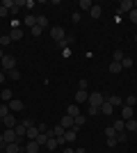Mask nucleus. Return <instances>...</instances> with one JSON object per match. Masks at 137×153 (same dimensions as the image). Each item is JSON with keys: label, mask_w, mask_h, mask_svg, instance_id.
<instances>
[{"label": "nucleus", "mask_w": 137, "mask_h": 153, "mask_svg": "<svg viewBox=\"0 0 137 153\" xmlns=\"http://www.w3.org/2000/svg\"><path fill=\"white\" fill-rule=\"evenodd\" d=\"M0 69L5 71V73H9V71L16 69V59H14V55H5L2 62H0Z\"/></svg>", "instance_id": "1"}, {"label": "nucleus", "mask_w": 137, "mask_h": 153, "mask_svg": "<svg viewBox=\"0 0 137 153\" xmlns=\"http://www.w3.org/2000/svg\"><path fill=\"white\" fill-rule=\"evenodd\" d=\"M105 101H107V98H105L101 91H91V94H89V105H94V108H101Z\"/></svg>", "instance_id": "2"}, {"label": "nucleus", "mask_w": 137, "mask_h": 153, "mask_svg": "<svg viewBox=\"0 0 137 153\" xmlns=\"http://www.w3.org/2000/svg\"><path fill=\"white\" fill-rule=\"evenodd\" d=\"M50 39L53 41H62V39H66V32H64V27H59V25H55V27H50Z\"/></svg>", "instance_id": "3"}, {"label": "nucleus", "mask_w": 137, "mask_h": 153, "mask_svg": "<svg viewBox=\"0 0 137 153\" xmlns=\"http://www.w3.org/2000/svg\"><path fill=\"white\" fill-rule=\"evenodd\" d=\"M7 105H9V112H21V110L25 108V103L21 101V98H12Z\"/></svg>", "instance_id": "4"}, {"label": "nucleus", "mask_w": 137, "mask_h": 153, "mask_svg": "<svg viewBox=\"0 0 137 153\" xmlns=\"http://www.w3.org/2000/svg\"><path fill=\"white\" fill-rule=\"evenodd\" d=\"M80 103H89V94H87V89H78V91H76V105H80Z\"/></svg>", "instance_id": "5"}, {"label": "nucleus", "mask_w": 137, "mask_h": 153, "mask_svg": "<svg viewBox=\"0 0 137 153\" xmlns=\"http://www.w3.org/2000/svg\"><path fill=\"white\" fill-rule=\"evenodd\" d=\"M62 137H64V142H69V144H71V142L78 140V130H76V128H69V130H64V135H62Z\"/></svg>", "instance_id": "6"}, {"label": "nucleus", "mask_w": 137, "mask_h": 153, "mask_svg": "<svg viewBox=\"0 0 137 153\" xmlns=\"http://www.w3.org/2000/svg\"><path fill=\"white\" fill-rule=\"evenodd\" d=\"M2 137H5L7 144H12V142H19V135L14 133V128H7L5 133H2Z\"/></svg>", "instance_id": "7"}, {"label": "nucleus", "mask_w": 137, "mask_h": 153, "mask_svg": "<svg viewBox=\"0 0 137 153\" xmlns=\"http://www.w3.org/2000/svg\"><path fill=\"white\" fill-rule=\"evenodd\" d=\"M98 110H101V114H105V117H112V114H114V105H112V103H107V101H105Z\"/></svg>", "instance_id": "8"}, {"label": "nucleus", "mask_w": 137, "mask_h": 153, "mask_svg": "<svg viewBox=\"0 0 137 153\" xmlns=\"http://www.w3.org/2000/svg\"><path fill=\"white\" fill-rule=\"evenodd\" d=\"M59 126L64 128V130H69V128H73V126H76V119L66 114V117H62V121H59Z\"/></svg>", "instance_id": "9"}, {"label": "nucleus", "mask_w": 137, "mask_h": 153, "mask_svg": "<svg viewBox=\"0 0 137 153\" xmlns=\"http://www.w3.org/2000/svg\"><path fill=\"white\" fill-rule=\"evenodd\" d=\"M121 117H124V121H128V119H133V117H135V110L128 108V105H121Z\"/></svg>", "instance_id": "10"}, {"label": "nucleus", "mask_w": 137, "mask_h": 153, "mask_svg": "<svg viewBox=\"0 0 137 153\" xmlns=\"http://www.w3.org/2000/svg\"><path fill=\"white\" fill-rule=\"evenodd\" d=\"M2 121H5V126H7V128H16V126H19V121H16L14 112H9V114H7L5 119H2Z\"/></svg>", "instance_id": "11"}, {"label": "nucleus", "mask_w": 137, "mask_h": 153, "mask_svg": "<svg viewBox=\"0 0 137 153\" xmlns=\"http://www.w3.org/2000/svg\"><path fill=\"white\" fill-rule=\"evenodd\" d=\"M89 16H91V19H101V16H103V7H101V5H91Z\"/></svg>", "instance_id": "12"}, {"label": "nucleus", "mask_w": 137, "mask_h": 153, "mask_svg": "<svg viewBox=\"0 0 137 153\" xmlns=\"http://www.w3.org/2000/svg\"><path fill=\"white\" fill-rule=\"evenodd\" d=\"M48 140H50V130H48V133H39V137H37V144H39V146H46V144H48Z\"/></svg>", "instance_id": "13"}, {"label": "nucleus", "mask_w": 137, "mask_h": 153, "mask_svg": "<svg viewBox=\"0 0 137 153\" xmlns=\"http://www.w3.org/2000/svg\"><path fill=\"white\" fill-rule=\"evenodd\" d=\"M133 9H135V2H133V0H121V12L130 14Z\"/></svg>", "instance_id": "14"}, {"label": "nucleus", "mask_w": 137, "mask_h": 153, "mask_svg": "<svg viewBox=\"0 0 137 153\" xmlns=\"http://www.w3.org/2000/svg\"><path fill=\"white\" fill-rule=\"evenodd\" d=\"M25 137H27V140H30V142H34V140H37V137H39V128H37V126H32V128H27V133H25Z\"/></svg>", "instance_id": "15"}, {"label": "nucleus", "mask_w": 137, "mask_h": 153, "mask_svg": "<svg viewBox=\"0 0 137 153\" xmlns=\"http://www.w3.org/2000/svg\"><path fill=\"white\" fill-rule=\"evenodd\" d=\"M66 114H69V117H73V119H76V117L80 114V108H78V105H76V103H71V105L66 108Z\"/></svg>", "instance_id": "16"}, {"label": "nucleus", "mask_w": 137, "mask_h": 153, "mask_svg": "<svg viewBox=\"0 0 137 153\" xmlns=\"http://www.w3.org/2000/svg\"><path fill=\"white\" fill-rule=\"evenodd\" d=\"M9 39H12V41H21V39H23V30H21V27L12 30V32H9Z\"/></svg>", "instance_id": "17"}, {"label": "nucleus", "mask_w": 137, "mask_h": 153, "mask_svg": "<svg viewBox=\"0 0 137 153\" xmlns=\"http://www.w3.org/2000/svg\"><path fill=\"white\" fill-rule=\"evenodd\" d=\"M39 144H37V142H27L25 144V153H39Z\"/></svg>", "instance_id": "18"}, {"label": "nucleus", "mask_w": 137, "mask_h": 153, "mask_svg": "<svg viewBox=\"0 0 137 153\" xmlns=\"http://www.w3.org/2000/svg\"><path fill=\"white\" fill-rule=\"evenodd\" d=\"M112 128H114L117 133H124V130H126V121H124V119H117V121L112 123Z\"/></svg>", "instance_id": "19"}, {"label": "nucleus", "mask_w": 137, "mask_h": 153, "mask_svg": "<svg viewBox=\"0 0 137 153\" xmlns=\"http://www.w3.org/2000/svg\"><path fill=\"white\" fill-rule=\"evenodd\" d=\"M126 130L128 133H137V119H128L126 121Z\"/></svg>", "instance_id": "20"}, {"label": "nucleus", "mask_w": 137, "mask_h": 153, "mask_svg": "<svg viewBox=\"0 0 137 153\" xmlns=\"http://www.w3.org/2000/svg\"><path fill=\"white\" fill-rule=\"evenodd\" d=\"M23 25H27V27H30V30H32V27L37 25V16H34V14H30V16H27V19L23 21Z\"/></svg>", "instance_id": "21"}, {"label": "nucleus", "mask_w": 137, "mask_h": 153, "mask_svg": "<svg viewBox=\"0 0 137 153\" xmlns=\"http://www.w3.org/2000/svg\"><path fill=\"white\" fill-rule=\"evenodd\" d=\"M85 121H87V117H85V114H78V117H76V126H73V128H76V130H80V128L85 126Z\"/></svg>", "instance_id": "22"}, {"label": "nucleus", "mask_w": 137, "mask_h": 153, "mask_svg": "<svg viewBox=\"0 0 137 153\" xmlns=\"http://www.w3.org/2000/svg\"><path fill=\"white\" fill-rule=\"evenodd\" d=\"M19 151H21L19 142H12V144H7V149H5V153H19Z\"/></svg>", "instance_id": "23"}, {"label": "nucleus", "mask_w": 137, "mask_h": 153, "mask_svg": "<svg viewBox=\"0 0 137 153\" xmlns=\"http://www.w3.org/2000/svg\"><path fill=\"white\" fill-rule=\"evenodd\" d=\"M107 103H112L114 108H119V105H124V98H121V96H110V98H107Z\"/></svg>", "instance_id": "24"}, {"label": "nucleus", "mask_w": 137, "mask_h": 153, "mask_svg": "<svg viewBox=\"0 0 137 153\" xmlns=\"http://www.w3.org/2000/svg\"><path fill=\"white\" fill-rule=\"evenodd\" d=\"M14 133L19 135V140H21V137H25V133H27V128H25V126H23V123H19V126L14 128Z\"/></svg>", "instance_id": "25"}, {"label": "nucleus", "mask_w": 137, "mask_h": 153, "mask_svg": "<svg viewBox=\"0 0 137 153\" xmlns=\"http://www.w3.org/2000/svg\"><path fill=\"white\" fill-rule=\"evenodd\" d=\"M59 146V142H57V137H50V140H48V144H46V149H48V151H55V149Z\"/></svg>", "instance_id": "26"}, {"label": "nucleus", "mask_w": 137, "mask_h": 153, "mask_svg": "<svg viewBox=\"0 0 137 153\" xmlns=\"http://www.w3.org/2000/svg\"><path fill=\"white\" fill-rule=\"evenodd\" d=\"M124 105H128V108H135V105H137V96H126V98H124Z\"/></svg>", "instance_id": "27"}, {"label": "nucleus", "mask_w": 137, "mask_h": 153, "mask_svg": "<svg viewBox=\"0 0 137 153\" xmlns=\"http://www.w3.org/2000/svg\"><path fill=\"white\" fill-rule=\"evenodd\" d=\"M0 98H2V101L5 103H9L14 98V94H12V89H2V94H0Z\"/></svg>", "instance_id": "28"}, {"label": "nucleus", "mask_w": 137, "mask_h": 153, "mask_svg": "<svg viewBox=\"0 0 137 153\" xmlns=\"http://www.w3.org/2000/svg\"><path fill=\"white\" fill-rule=\"evenodd\" d=\"M37 25H39L41 30H46V27H50V25H48V19H46V16H37Z\"/></svg>", "instance_id": "29"}, {"label": "nucleus", "mask_w": 137, "mask_h": 153, "mask_svg": "<svg viewBox=\"0 0 137 153\" xmlns=\"http://www.w3.org/2000/svg\"><path fill=\"white\" fill-rule=\"evenodd\" d=\"M0 46H2V48L12 46V39H9V34H2V37H0Z\"/></svg>", "instance_id": "30"}, {"label": "nucleus", "mask_w": 137, "mask_h": 153, "mask_svg": "<svg viewBox=\"0 0 137 153\" xmlns=\"http://www.w3.org/2000/svg\"><path fill=\"white\" fill-rule=\"evenodd\" d=\"M7 78H9V80H21V71H19V69L9 71V73H7Z\"/></svg>", "instance_id": "31"}, {"label": "nucleus", "mask_w": 137, "mask_h": 153, "mask_svg": "<svg viewBox=\"0 0 137 153\" xmlns=\"http://www.w3.org/2000/svg\"><path fill=\"white\" fill-rule=\"evenodd\" d=\"M50 135H55V137H62V135H64V128H62V126L57 123V126H55V128L50 130Z\"/></svg>", "instance_id": "32"}, {"label": "nucleus", "mask_w": 137, "mask_h": 153, "mask_svg": "<svg viewBox=\"0 0 137 153\" xmlns=\"http://www.w3.org/2000/svg\"><path fill=\"white\" fill-rule=\"evenodd\" d=\"M121 69H124V66H121V62H112V64H110V73H119Z\"/></svg>", "instance_id": "33"}, {"label": "nucleus", "mask_w": 137, "mask_h": 153, "mask_svg": "<svg viewBox=\"0 0 137 153\" xmlns=\"http://www.w3.org/2000/svg\"><path fill=\"white\" fill-rule=\"evenodd\" d=\"M112 59H114V62H124V53H121V51H114V53H112Z\"/></svg>", "instance_id": "34"}, {"label": "nucleus", "mask_w": 137, "mask_h": 153, "mask_svg": "<svg viewBox=\"0 0 137 153\" xmlns=\"http://www.w3.org/2000/svg\"><path fill=\"white\" fill-rule=\"evenodd\" d=\"M105 137H117V130H114L112 126H107L105 128Z\"/></svg>", "instance_id": "35"}, {"label": "nucleus", "mask_w": 137, "mask_h": 153, "mask_svg": "<svg viewBox=\"0 0 137 153\" xmlns=\"http://www.w3.org/2000/svg\"><path fill=\"white\" fill-rule=\"evenodd\" d=\"M7 114H9V105H0V117L5 119Z\"/></svg>", "instance_id": "36"}, {"label": "nucleus", "mask_w": 137, "mask_h": 153, "mask_svg": "<svg viewBox=\"0 0 137 153\" xmlns=\"http://www.w3.org/2000/svg\"><path fill=\"white\" fill-rule=\"evenodd\" d=\"M80 9H85V12L91 9V2H89V0H80Z\"/></svg>", "instance_id": "37"}, {"label": "nucleus", "mask_w": 137, "mask_h": 153, "mask_svg": "<svg viewBox=\"0 0 137 153\" xmlns=\"http://www.w3.org/2000/svg\"><path fill=\"white\" fill-rule=\"evenodd\" d=\"M126 140H128V135H126V133H117V142H119V144H124Z\"/></svg>", "instance_id": "38"}, {"label": "nucleus", "mask_w": 137, "mask_h": 153, "mask_svg": "<svg viewBox=\"0 0 137 153\" xmlns=\"http://www.w3.org/2000/svg\"><path fill=\"white\" fill-rule=\"evenodd\" d=\"M121 66H124V69H130V66H133V59H130V57H124V62H121Z\"/></svg>", "instance_id": "39"}, {"label": "nucleus", "mask_w": 137, "mask_h": 153, "mask_svg": "<svg viewBox=\"0 0 137 153\" xmlns=\"http://www.w3.org/2000/svg\"><path fill=\"white\" fill-rule=\"evenodd\" d=\"M117 144H119V142H117V137H107V146H110V149H114Z\"/></svg>", "instance_id": "40"}, {"label": "nucleus", "mask_w": 137, "mask_h": 153, "mask_svg": "<svg viewBox=\"0 0 137 153\" xmlns=\"http://www.w3.org/2000/svg\"><path fill=\"white\" fill-rule=\"evenodd\" d=\"M87 112H89V117H96L98 112H101V110H98V108H94V105H89V110H87Z\"/></svg>", "instance_id": "41"}, {"label": "nucleus", "mask_w": 137, "mask_h": 153, "mask_svg": "<svg viewBox=\"0 0 137 153\" xmlns=\"http://www.w3.org/2000/svg\"><path fill=\"white\" fill-rule=\"evenodd\" d=\"M30 32H32V37H39V34H41V32H44V30H41L39 25H34V27H32V30H30Z\"/></svg>", "instance_id": "42"}, {"label": "nucleus", "mask_w": 137, "mask_h": 153, "mask_svg": "<svg viewBox=\"0 0 137 153\" xmlns=\"http://www.w3.org/2000/svg\"><path fill=\"white\" fill-rule=\"evenodd\" d=\"M21 123H23V126H25V128H32V126H34V119H23V121H21Z\"/></svg>", "instance_id": "43"}, {"label": "nucleus", "mask_w": 137, "mask_h": 153, "mask_svg": "<svg viewBox=\"0 0 137 153\" xmlns=\"http://www.w3.org/2000/svg\"><path fill=\"white\" fill-rule=\"evenodd\" d=\"M128 19H130V23H137V9H133V12L128 14Z\"/></svg>", "instance_id": "44"}, {"label": "nucleus", "mask_w": 137, "mask_h": 153, "mask_svg": "<svg viewBox=\"0 0 137 153\" xmlns=\"http://www.w3.org/2000/svg\"><path fill=\"white\" fill-rule=\"evenodd\" d=\"M0 5H2V7H7V9H12V7H14V0H2Z\"/></svg>", "instance_id": "45"}, {"label": "nucleus", "mask_w": 137, "mask_h": 153, "mask_svg": "<svg viewBox=\"0 0 137 153\" xmlns=\"http://www.w3.org/2000/svg\"><path fill=\"white\" fill-rule=\"evenodd\" d=\"M37 128H39V133H48V126H46V123H37Z\"/></svg>", "instance_id": "46"}, {"label": "nucleus", "mask_w": 137, "mask_h": 153, "mask_svg": "<svg viewBox=\"0 0 137 153\" xmlns=\"http://www.w3.org/2000/svg\"><path fill=\"white\" fill-rule=\"evenodd\" d=\"M5 149H7V142H5V137L0 135V151H5Z\"/></svg>", "instance_id": "47"}, {"label": "nucleus", "mask_w": 137, "mask_h": 153, "mask_svg": "<svg viewBox=\"0 0 137 153\" xmlns=\"http://www.w3.org/2000/svg\"><path fill=\"white\" fill-rule=\"evenodd\" d=\"M0 16H9V9H7V7H2V5H0Z\"/></svg>", "instance_id": "48"}, {"label": "nucleus", "mask_w": 137, "mask_h": 153, "mask_svg": "<svg viewBox=\"0 0 137 153\" xmlns=\"http://www.w3.org/2000/svg\"><path fill=\"white\" fill-rule=\"evenodd\" d=\"M80 19H82V16H80L78 12H76V14H73V16H71V21H73V23H80Z\"/></svg>", "instance_id": "49"}, {"label": "nucleus", "mask_w": 137, "mask_h": 153, "mask_svg": "<svg viewBox=\"0 0 137 153\" xmlns=\"http://www.w3.org/2000/svg\"><path fill=\"white\" fill-rule=\"evenodd\" d=\"M78 89H87V80H78Z\"/></svg>", "instance_id": "50"}, {"label": "nucleus", "mask_w": 137, "mask_h": 153, "mask_svg": "<svg viewBox=\"0 0 137 153\" xmlns=\"http://www.w3.org/2000/svg\"><path fill=\"white\" fill-rule=\"evenodd\" d=\"M5 78H7V73H5V71H2V69H0V85L5 82Z\"/></svg>", "instance_id": "51"}, {"label": "nucleus", "mask_w": 137, "mask_h": 153, "mask_svg": "<svg viewBox=\"0 0 137 153\" xmlns=\"http://www.w3.org/2000/svg\"><path fill=\"white\" fill-rule=\"evenodd\" d=\"M64 153H76V151H73L71 146H66V149H64Z\"/></svg>", "instance_id": "52"}, {"label": "nucleus", "mask_w": 137, "mask_h": 153, "mask_svg": "<svg viewBox=\"0 0 137 153\" xmlns=\"http://www.w3.org/2000/svg\"><path fill=\"white\" fill-rule=\"evenodd\" d=\"M2 57H5V51H2V48H0V62H2Z\"/></svg>", "instance_id": "53"}, {"label": "nucleus", "mask_w": 137, "mask_h": 153, "mask_svg": "<svg viewBox=\"0 0 137 153\" xmlns=\"http://www.w3.org/2000/svg\"><path fill=\"white\" fill-rule=\"evenodd\" d=\"M76 153H87V151H85V149H76Z\"/></svg>", "instance_id": "54"}, {"label": "nucleus", "mask_w": 137, "mask_h": 153, "mask_svg": "<svg viewBox=\"0 0 137 153\" xmlns=\"http://www.w3.org/2000/svg\"><path fill=\"white\" fill-rule=\"evenodd\" d=\"M135 9H137V2H135Z\"/></svg>", "instance_id": "55"}, {"label": "nucleus", "mask_w": 137, "mask_h": 153, "mask_svg": "<svg viewBox=\"0 0 137 153\" xmlns=\"http://www.w3.org/2000/svg\"><path fill=\"white\" fill-rule=\"evenodd\" d=\"M135 41H137V37H135Z\"/></svg>", "instance_id": "56"}, {"label": "nucleus", "mask_w": 137, "mask_h": 153, "mask_svg": "<svg viewBox=\"0 0 137 153\" xmlns=\"http://www.w3.org/2000/svg\"><path fill=\"white\" fill-rule=\"evenodd\" d=\"M2 153H5V151H2Z\"/></svg>", "instance_id": "57"}]
</instances>
